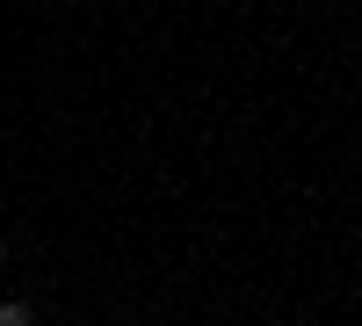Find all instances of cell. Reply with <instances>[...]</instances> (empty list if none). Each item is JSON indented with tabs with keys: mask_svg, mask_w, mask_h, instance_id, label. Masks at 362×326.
<instances>
[{
	"mask_svg": "<svg viewBox=\"0 0 362 326\" xmlns=\"http://www.w3.org/2000/svg\"><path fill=\"white\" fill-rule=\"evenodd\" d=\"M0 254H8V240H0Z\"/></svg>",
	"mask_w": 362,
	"mask_h": 326,
	"instance_id": "cell-2",
	"label": "cell"
},
{
	"mask_svg": "<svg viewBox=\"0 0 362 326\" xmlns=\"http://www.w3.org/2000/svg\"><path fill=\"white\" fill-rule=\"evenodd\" d=\"M0 326H37V312H29L22 298H8V305H0Z\"/></svg>",
	"mask_w": 362,
	"mask_h": 326,
	"instance_id": "cell-1",
	"label": "cell"
}]
</instances>
